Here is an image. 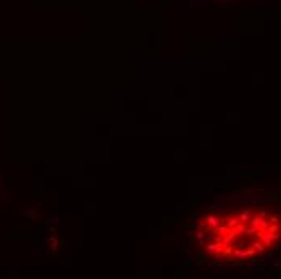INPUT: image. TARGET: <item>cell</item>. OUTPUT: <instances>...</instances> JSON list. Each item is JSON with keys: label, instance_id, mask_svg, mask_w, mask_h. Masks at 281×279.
Instances as JSON below:
<instances>
[{"label": "cell", "instance_id": "cell-1", "mask_svg": "<svg viewBox=\"0 0 281 279\" xmlns=\"http://www.w3.org/2000/svg\"><path fill=\"white\" fill-rule=\"evenodd\" d=\"M194 237L200 250L215 260H257L280 242L281 218L268 210L254 208L215 212L197 221Z\"/></svg>", "mask_w": 281, "mask_h": 279}]
</instances>
